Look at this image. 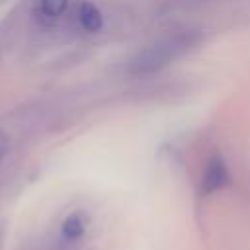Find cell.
I'll return each instance as SVG.
<instances>
[{"label": "cell", "instance_id": "cell-1", "mask_svg": "<svg viewBox=\"0 0 250 250\" xmlns=\"http://www.w3.org/2000/svg\"><path fill=\"white\" fill-rule=\"evenodd\" d=\"M199 41H201V35L195 29L170 31V33L158 37L156 41H152L150 45H146L145 49H141L129 61V72L133 76L154 74V72L162 70L164 66H168L170 62H174L176 59L193 51Z\"/></svg>", "mask_w": 250, "mask_h": 250}, {"label": "cell", "instance_id": "cell-4", "mask_svg": "<svg viewBox=\"0 0 250 250\" xmlns=\"http://www.w3.org/2000/svg\"><path fill=\"white\" fill-rule=\"evenodd\" d=\"M86 230V217L82 213H72L62 223V236L66 240H78Z\"/></svg>", "mask_w": 250, "mask_h": 250}, {"label": "cell", "instance_id": "cell-5", "mask_svg": "<svg viewBox=\"0 0 250 250\" xmlns=\"http://www.w3.org/2000/svg\"><path fill=\"white\" fill-rule=\"evenodd\" d=\"M66 6H68V0H39L37 10H39L41 20L55 21L64 14Z\"/></svg>", "mask_w": 250, "mask_h": 250}, {"label": "cell", "instance_id": "cell-3", "mask_svg": "<svg viewBox=\"0 0 250 250\" xmlns=\"http://www.w3.org/2000/svg\"><path fill=\"white\" fill-rule=\"evenodd\" d=\"M76 21L88 33H98L104 27V16L98 6L90 0H82L76 8Z\"/></svg>", "mask_w": 250, "mask_h": 250}, {"label": "cell", "instance_id": "cell-6", "mask_svg": "<svg viewBox=\"0 0 250 250\" xmlns=\"http://www.w3.org/2000/svg\"><path fill=\"white\" fill-rule=\"evenodd\" d=\"M6 150H8V139L4 137V133H0V160L4 158Z\"/></svg>", "mask_w": 250, "mask_h": 250}, {"label": "cell", "instance_id": "cell-2", "mask_svg": "<svg viewBox=\"0 0 250 250\" xmlns=\"http://www.w3.org/2000/svg\"><path fill=\"white\" fill-rule=\"evenodd\" d=\"M230 184V174L225 158L221 154H211L203 166L201 174V191L203 193H213Z\"/></svg>", "mask_w": 250, "mask_h": 250}]
</instances>
